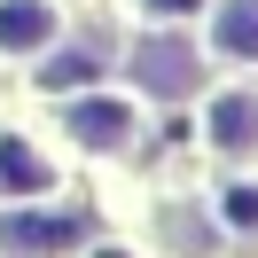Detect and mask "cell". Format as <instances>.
<instances>
[{
    "label": "cell",
    "instance_id": "4",
    "mask_svg": "<svg viewBox=\"0 0 258 258\" xmlns=\"http://www.w3.org/2000/svg\"><path fill=\"white\" fill-rule=\"evenodd\" d=\"M71 133H79L86 149H117L133 133V110L125 102H110V94H94V102H71Z\"/></svg>",
    "mask_w": 258,
    "mask_h": 258
},
{
    "label": "cell",
    "instance_id": "2",
    "mask_svg": "<svg viewBox=\"0 0 258 258\" xmlns=\"http://www.w3.org/2000/svg\"><path fill=\"white\" fill-rule=\"evenodd\" d=\"M133 71H141L149 94H188V86H196V55H188V39H149V47L133 55Z\"/></svg>",
    "mask_w": 258,
    "mask_h": 258
},
{
    "label": "cell",
    "instance_id": "8",
    "mask_svg": "<svg viewBox=\"0 0 258 258\" xmlns=\"http://www.w3.org/2000/svg\"><path fill=\"white\" fill-rule=\"evenodd\" d=\"M71 79H94V47H86V55H55V63H47V86H71Z\"/></svg>",
    "mask_w": 258,
    "mask_h": 258
},
{
    "label": "cell",
    "instance_id": "7",
    "mask_svg": "<svg viewBox=\"0 0 258 258\" xmlns=\"http://www.w3.org/2000/svg\"><path fill=\"white\" fill-rule=\"evenodd\" d=\"M219 47L258 63V0H227V8H219Z\"/></svg>",
    "mask_w": 258,
    "mask_h": 258
},
{
    "label": "cell",
    "instance_id": "3",
    "mask_svg": "<svg viewBox=\"0 0 258 258\" xmlns=\"http://www.w3.org/2000/svg\"><path fill=\"white\" fill-rule=\"evenodd\" d=\"M55 39V8L47 0H0V47L8 55H32Z\"/></svg>",
    "mask_w": 258,
    "mask_h": 258
},
{
    "label": "cell",
    "instance_id": "5",
    "mask_svg": "<svg viewBox=\"0 0 258 258\" xmlns=\"http://www.w3.org/2000/svg\"><path fill=\"white\" fill-rule=\"evenodd\" d=\"M211 149H258V94H219L211 102Z\"/></svg>",
    "mask_w": 258,
    "mask_h": 258
},
{
    "label": "cell",
    "instance_id": "6",
    "mask_svg": "<svg viewBox=\"0 0 258 258\" xmlns=\"http://www.w3.org/2000/svg\"><path fill=\"white\" fill-rule=\"evenodd\" d=\"M16 188L39 196V188H47V164H39L24 141H0V196H16Z\"/></svg>",
    "mask_w": 258,
    "mask_h": 258
},
{
    "label": "cell",
    "instance_id": "1",
    "mask_svg": "<svg viewBox=\"0 0 258 258\" xmlns=\"http://www.w3.org/2000/svg\"><path fill=\"white\" fill-rule=\"evenodd\" d=\"M79 235H86V219H71V211H8L0 219L8 250H71Z\"/></svg>",
    "mask_w": 258,
    "mask_h": 258
},
{
    "label": "cell",
    "instance_id": "9",
    "mask_svg": "<svg viewBox=\"0 0 258 258\" xmlns=\"http://www.w3.org/2000/svg\"><path fill=\"white\" fill-rule=\"evenodd\" d=\"M227 219H235V227H258V188H235V196H227Z\"/></svg>",
    "mask_w": 258,
    "mask_h": 258
},
{
    "label": "cell",
    "instance_id": "10",
    "mask_svg": "<svg viewBox=\"0 0 258 258\" xmlns=\"http://www.w3.org/2000/svg\"><path fill=\"white\" fill-rule=\"evenodd\" d=\"M149 8H196V0H149Z\"/></svg>",
    "mask_w": 258,
    "mask_h": 258
}]
</instances>
